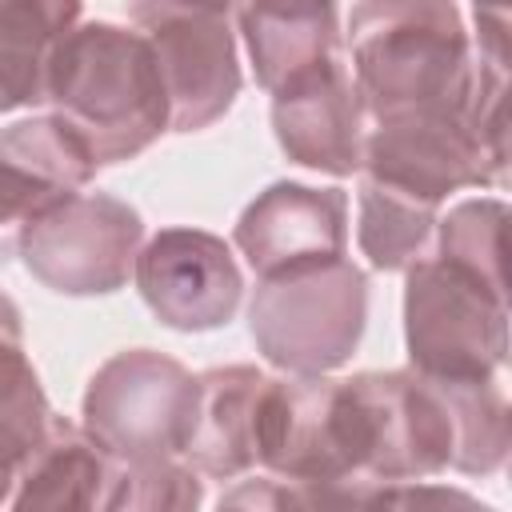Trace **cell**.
<instances>
[{
	"label": "cell",
	"instance_id": "cell-21",
	"mask_svg": "<svg viewBox=\"0 0 512 512\" xmlns=\"http://www.w3.org/2000/svg\"><path fill=\"white\" fill-rule=\"evenodd\" d=\"M36 372L24 360V344H20V316L12 308L8 296H0V404L36 396Z\"/></svg>",
	"mask_w": 512,
	"mask_h": 512
},
{
	"label": "cell",
	"instance_id": "cell-11",
	"mask_svg": "<svg viewBox=\"0 0 512 512\" xmlns=\"http://www.w3.org/2000/svg\"><path fill=\"white\" fill-rule=\"evenodd\" d=\"M92 168L88 148L56 116L0 132V264L40 216L80 196Z\"/></svg>",
	"mask_w": 512,
	"mask_h": 512
},
{
	"label": "cell",
	"instance_id": "cell-10",
	"mask_svg": "<svg viewBox=\"0 0 512 512\" xmlns=\"http://www.w3.org/2000/svg\"><path fill=\"white\" fill-rule=\"evenodd\" d=\"M136 284L148 308L172 328H216L240 304V272L224 240L192 228L160 232L136 256Z\"/></svg>",
	"mask_w": 512,
	"mask_h": 512
},
{
	"label": "cell",
	"instance_id": "cell-3",
	"mask_svg": "<svg viewBox=\"0 0 512 512\" xmlns=\"http://www.w3.org/2000/svg\"><path fill=\"white\" fill-rule=\"evenodd\" d=\"M408 348L416 376L484 384L504 364V284L448 260H420L408 280Z\"/></svg>",
	"mask_w": 512,
	"mask_h": 512
},
{
	"label": "cell",
	"instance_id": "cell-22",
	"mask_svg": "<svg viewBox=\"0 0 512 512\" xmlns=\"http://www.w3.org/2000/svg\"><path fill=\"white\" fill-rule=\"evenodd\" d=\"M216 512H296V496L276 480H244L220 500Z\"/></svg>",
	"mask_w": 512,
	"mask_h": 512
},
{
	"label": "cell",
	"instance_id": "cell-23",
	"mask_svg": "<svg viewBox=\"0 0 512 512\" xmlns=\"http://www.w3.org/2000/svg\"><path fill=\"white\" fill-rule=\"evenodd\" d=\"M392 512H492L452 488H392Z\"/></svg>",
	"mask_w": 512,
	"mask_h": 512
},
{
	"label": "cell",
	"instance_id": "cell-1",
	"mask_svg": "<svg viewBox=\"0 0 512 512\" xmlns=\"http://www.w3.org/2000/svg\"><path fill=\"white\" fill-rule=\"evenodd\" d=\"M44 100L56 104V120L72 128L92 164L128 160L172 124L164 72L148 36L108 20H76L60 36Z\"/></svg>",
	"mask_w": 512,
	"mask_h": 512
},
{
	"label": "cell",
	"instance_id": "cell-19",
	"mask_svg": "<svg viewBox=\"0 0 512 512\" xmlns=\"http://www.w3.org/2000/svg\"><path fill=\"white\" fill-rule=\"evenodd\" d=\"M48 424H52V416H48L44 392L0 404V504L8 500L20 468L28 464L32 448L44 440Z\"/></svg>",
	"mask_w": 512,
	"mask_h": 512
},
{
	"label": "cell",
	"instance_id": "cell-15",
	"mask_svg": "<svg viewBox=\"0 0 512 512\" xmlns=\"http://www.w3.org/2000/svg\"><path fill=\"white\" fill-rule=\"evenodd\" d=\"M340 12L336 8H316V4H256L240 8V32L248 40L256 80L276 96L328 64L340 60Z\"/></svg>",
	"mask_w": 512,
	"mask_h": 512
},
{
	"label": "cell",
	"instance_id": "cell-16",
	"mask_svg": "<svg viewBox=\"0 0 512 512\" xmlns=\"http://www.w3.org/2000/svg\"><path fill=\"white\" fill-rule=\"evenodd\" d=\"M76 20V4H0V112L44 100L52 52Z\"/></svg>",
	"mask_w": 512,
	"mask_h": 512
},
{
	"label": "cell",
	"instance_id": "cell-20",
	"mask_svg": "<svg viewBox=\"0 0 512 512\" xmlns=\"http://www.w3.org/2000/svg\"><path fill=\"white\" fill-rule=\"evenodd\" d=\"M296 512H392V488L376 480H320L296 484Z\"/></svg>",
	"mask_w": 512,
	"mask_h": 512
},
{
	"label": "cell",
	"instance_id": "cell-5",
	"mask_svg": "<svg viewBox=\"0 0 512 512\" xmlns=\"http://www.w3.org/2000/svg\"><path fill=\"white\" fill-rule=\"evenodd\" d=\"M364 276L348 260L264 280L252 300V336L280 368L300 376L348 360L364 328Z\"/></svg>",
	"mask_w": 512,
	"mask_h": 512
},
{
	"label": "cell",
	"instance_id": "cell-12",
	"mask_svg": "<svg viewBox=\"0 0 512 512\" xmlns=\"http://www.w3.org/2000/svg\"><path fill=\"white\" fill-rule=\"evenodd\" d=\"M272 124L280 148L308 168L324 172H356L364 152V104L356 96L352 72L344 60L324 72L276 92Z\"/></svg>",
	"mask_w": 512,
	"mask_h": 512
},
{
	"label": "cell",
	"instance_id": "cell-8",
	"mask_svg": "<svg viewBox=\"0 0 512 512\" xmlns=\"http://www.w3.org/2000/svg\"><path fill=\"white\" fill-rule=\"evenodd\" d=\"M360 164H368V184L424 208L440 204L460 184H480L488 168L500 172L464 116L380 120L364 140Z\"/></svg>",
	"mask_w": 512,
	"mask_h": 512
},
{
	"label": "cell",
	"instance_id": "cell-13",
	"mask_svg": "<svg viewBox=\"0 0 512 512\" xmlns=\"http://www.w3.org/2000/svg\"><path fill=\"white\" fill-rule=\"evenodd\" d=\"M120 480V460H112L88 432L52 420L20 468L4 512H112Z\"/></svg>",
	"mask_w": 512,
	"mask_h": 512
},
{
	"label": "cell",
	"instance_id": "cell-4",
	"mask_svg": "<svg viewBox=\"0 0 512 512\" xmlns=\"http://www.w3.org/2000/svg\"><path fill=\"white\" fill-rule=\"evenodd\" d=\"M196 420V380L168 356L132 348L112 356L84 396V432L120 464L184 452Z\"/></svg>",
	"mask_w": 512,
	"mask_h": 512
},
{
	"label": "cell",
	"instance_id": "cell-18",
	"mask_svg": "<svg viewBox=\"0 0 512 512\" xmlns=\"http://www.w3.org/2000/svg\"><path fill=\"white\" fill-rule=\"evenodd\" d=\"M200 508V476L172 456L124 464V480L112 512H196Z\"/></svg>",
	"mask_w": 512,
	"mask_h": 512
},
{
	"label": "cell",
	"instance_id": "cell-2",
	"mask_svg": "<svg viewBox=\"0 0 512 512\" xmlns=\"http://www.w3.org/2000/svg\"><path fill=\"white\" fill-rule=\"evenodd\" d=\"M348 44L356 96L376 120L468 112L472 56L452 4H360Z\"/></svg>",
	"mask_w": 512,
	"mask_h": 512
},
{
	"label": "cell",
	"instance_id": "cell-9",
	"mask_svg": "<svg viewBox=\"0 0 512 512\" xmlns=\"http://www.w3.org/2000/svg\"><path fill=\"white\" fill-rule=\"evenodd\" d=\"M348 200L336 188L276 184L236 224V244L264 280L344 260Z\"/></svg>",
	"mask_w": 512,
	"mask_h": 512
},
{
	"label": "cell",
	"instance_id": "cell-7",
	"mask_svg": "<svg viewBox=\"0 0 512 512\" xmlns=\"http://www.w3.org/2000/svg\"><path fill=\"white\" fill-rule=\"evenodd\" d=\"M140 244V216L112 196H72L24 236L28 268L56 292H112L128 280Z\"/></svg>",
	"mask_w": 512,
	"mask_h": 512
},
{
	"label": "cell",
	"instance_id": "cell-14",
	"mask_svg": "<svg viewBox=\"0 0 512 512\" xmlns=\"http://www.w3.org/2000/svg\"><path fill=\"white\" fill-rule=\"evenodd\" d=\"M268 376L236 364L212 368L196 380V420L184 456L204 472L232 480L260 464V404Z\"/></svg>",
	"mask_w": 512,
	"mask_h": 512
},
{
	"label": "cell",
	"instance_id": "cell-6",
	"mask_svg": "<svg viewBox=\"0 0 512 512\" xmlns=\"http://www.w3.org/2000/svg\"><path fill=\"white\" fill-rule=\"evenodd\" d=\"M128 20L148 36L160 60L172 128H204L232 104L240 88V68L228 32V8L140 4L128 12Z\"/></svg>",
	"mask_w": 512,
	"mask_h": 512
},
{
	"label": "cell",
	"instance_id": "cell-17",
	"mask_svg": "<svg viewBox=\"0 0 512 512\" xmlns=\"http://www.w3.org/2000/svg\"><path fill=\"white\" fill-rule=\"evenodd\" d=\"M432 208L392 196L376 184L360 188V248L376 268H404L424 252Z\"/></svg>",
	"mask_w": 512,
	"mask_h": 512
}]
</instances>
